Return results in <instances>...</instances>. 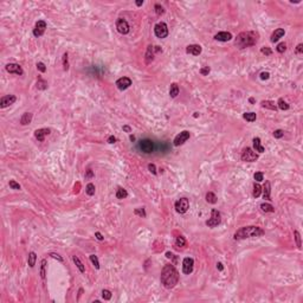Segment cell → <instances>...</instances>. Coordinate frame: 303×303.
Wrapping results in <instances>:
<instances>
[{"instance_id": "1", "label": "cell", "mask_w": 303, "mask_h": 303, "mask_svg": "<svg viewBox=\"0 0 303 303\" xmlns=\"http://www.w3.org/2000/svg\"><path fill=\"white\" fill-rule=\"evenodd\" d=\"M161 283L166 289H172L178 284L179 281V272L175 269L174 265L172 264H167L165 265L162 271H161Z\"/></svg>"}, {"instance_id": "2", "label": "cell", "mask_w": 303, "mask_h": 303, "mask_svg": "<svg viewBox=\"0 0 303 303\" xmlns=\"http://www.w3.org/2000/svg\"><path fill=\"white\" fill-rule=\"evenodd\" d=\"M258 39H259V35L256 31L240 32L235 39V45L239 49H245L249 46H253L258 42Z\"/></svg>"}, {"instance_id": "3", "label": "cell", "mask_w": 303, "mask_h": 303, "mask_svg": "<svg viewBox=\"0 0 303 303\" xmlns=\"http://www.w3.org/2000/svg\"><path fill=\"white\" fill-rule=\"evenodd\" d=\"M263 235H264V231L258 226H244L236 231L233 238L236 240H241V239H246V238L261 237Z\"/></svg>"}, {"instance_id": "4", "label": "cell", "mask_w": 303, "mask_h": 303, "mask_svg": "<svg viewBox=\"0 0 303 303\" xmlns=\"http://www.w3.org/2000/svg\"><path fill=\"white\" fill-rule=\"evenodd\" d=\"M154 148H155L154 142L152 141V140H149V139H145V140H141V141L139 142V149L142 152V153H145V154L153 153Z\"/></svg>"}, {"instance_id": "5", "label": "cell", "mask_w": 303, "mask_h": 303, "mask_svg": "<svg viewBox=\"0 0 303 303\" xmlns=\"http://www.w3.org/2000/svg\"><path fill=\"white\" fill-rule=\"evenodd\" d=\"M154 33L158 38L160 39H163L168 36V27H167V24L166 23H158L155 26H154Z\"/></svg>"}, {"instance_id": "6", "label": "cell", "mask_w": 303, "mask_h": 303, "mask_svg": "<svg viewBox=\"0 0 303 303\" xmlns=\"http://www.w3.org/2000/svg\"><path fill=\"white\" fill-rule=\"evenodd\" d=\"M221 221V216H220V212L217 211L216 208H213L211 211V218L208 220H206V225L208 227H216L220 224Z\"/></svg>"}, {"instance_id": "7", "label": "cell", "mask_w": 303, "mask_h": 303, "mask_svg": "<svg viewBox=\"0 0 303 303\" xmlns=\"http://www.w3.org/2000/svg\"><path fill=\"white\" fill-rule=\"evenodd\" d=\"M257 159H258V154L250 147H246L243 150V153H241V160L245 161V162H253Z\"/></svg>"}, {"instance_id": "8", "label": "cell", "mask_w": 303, "mask_h": 303, "mask_svg": "<svg viewBox=\"0 0 303 303\" xmlns=\"http://www.w3.org/2000/svg\"><path fill=\"white\" fill-rule=\"evenodd\" d=\"M175 210L178 213H186L190 208V203L187 198H180L176 203H175Z\"/></svg>"}, {"instance_id": "9", "label": "cell", "mask_w": 303, "mask_h": 303, "mask_svg": "<svg viewBox=\"0 0 303 303\" xmlns=\"http://www.w3.org/2000/svg\"><path fill=\"white\" fill-rule=\"evenodd\" d=\"M190 136H191V134H190V131L188 130H184V131H181L180 134H178L175 138H174V141H173V143H174V146H181V145H184L188 139H190Z\"/></svg>"}, {"instance_id": "10", "label": "cell", "mask_w": 303, "mask_h": 303, "mask_svg": "<svg viewBox=\"0 0 303 303\" xmlns=\"http://www.w3.org/2000/svg\"><path fill=\"white\" fill-rule=\"evenodd\" d=\"M116 28H117V31H118L121 35H127V33L129 32V30H130L128 21L125 20V19H122V18L117 19V21H116Z\"/></svg>"}, {"instance_id": "11", "label": "cell", "mask_w": 303, "mask_h": 303, "mask_svg": "<svg viewBox=\"0 0 303 303\" xmlns=\"http://www.w3.org/2000/svg\"><path fill=\"white\" fill-rule=\"evenodd\" d=\"M194 268V261L191 257H186V258L183 261V272L185 275H190L191 272L193 271Z\"/></svg>"}, {"instance_id": "12", "label": "cell", "mask_w": 303, "mask_h": 303, "mask_svg": "<svg viewBox=\"0 0 303 303\" xmlns=\"http://www.w3.org/2000/svg\"><path fill=\"white\" fill-rule=\"evenodd\" d=\"M45 30H46V23H45L44 20H38L36 23L35 28H33V36L37 37V38L43 36L44 32H45Z\"/></svg>"}, {"instance_id": "13", "label": "cell", "mask_w": 303, "mask_h": 303, "mask_svg": "<svg viewBox=\"0 0 303 303\" xmlns=\"http://www.w3.org/2000/svg\"><path fill=\"white\" fill-rule=\"evenodd\" d=\"M5 69H6V71L10 72V73H16V75H19V76L24 75L23 68H21L19 64H16V63H10V64H7V65L5 66Z\"/></svg>"}, {"instance_id": "14", "label": "cell", "mask_w": 303, "mask_h": 303, "mask_svg": "<svg viewBox=\"0 0 303 303\" xmlns=\"http://www.w3.org/2000/svg\"><path fill=\"white\" fill-rule=\"evenodd\" d=\"M17 101V97L14 95H6V96H3L1 100H0V108H6L8 105L13 104L14 102Z\"/></svg>"}, {"instance_id": "15", "label": "cell", "mask_w": 303, "mask_h": 303, "mask_svg": "<svg viewBox=\"0 0 303 303\" xmlns=\"http://www.w3.org/2000/svg\"><path fill=\"white\" fill-rule=\"evenodd\" d=\"M116 86H117V89H120V90H126V89H128L130 85H131V80L129 78V77H121V78H118L117 81H116Z\"/></svg>"}, {"instance_id": "16", "label": "cell", "mask_w": 303, "mask_h": 303, "mask_svg": "<svg viewBox=\"0 0 303 303\" xmlns=\"http://www.w3.org/2000/svg\"><path fill=\"white\" fill-rule=\"evenodd\" d=\"M51 133V130L49 129V128H42V129H37L36 131H35V138L39 141V142H43L44 141V139H45V136L46 135H49Z\"/></svg>"}, {"instance_id": "17", "label": "cell", "mask_w": 303, "mask_h": 303, "mask_svg": "<svg viewBox=\"0 0 303 303\" xmlns=\"http://www.w3.org/2000/svg\"><path fill=\"white\" fill-rule=\"evenodd\" d=\"M201 51H203V49L198 44H192L186 48V52L190 55H193V56H199L201 53Z\"/></svg>"}, {"instance_id": "18", "label": "cell", "mask_w": 303, "mask_h": 303, "mask_svg": "<svg viewBox=\"0 0 303 303\" xmlns=\"http://www.w3.org/2000/svg\"><path fill=\"white\" fill-rule=\"evenodd\" d=\"M214 39L218 42H229L232 39V35L230 32H219L214 36Z\"/></svg>"}, {"instance_id": "19", "label": "cell", "mask_w": 303, "mask_h": 303, "mask_svg": "<svg viewBox=\"0 0 303 303\" xmlns=\"http://www.w3.org/2000/svg\"><path fill=\"white\" fill-rule=\"evenodd\" d=\"M284 35H285V31H284L283 28H277V30H275V32L271 35L270 40H271L272 43H276V42H278Z\"/></svg>"}, {"instance_id": "20", "label": "cell", "mask_w": 303, "mask_h": 303, "mask_svg": "<svg viewBox=\"0 0 303 303\" xmlns=\"http://www.w3.org/2000/svg\"><path fill=\"white\" fill-rule=\"evenodd\" d=\"M262 191H263V198L265 200H271V196H270V192H271V187H270V183L266 181L265 185L262 187Z\"/></svg>"}, {"instance_id": "21", "label": "cell", "mask_w": 303, "mask_h": 303, "mask_svg": "<svg viewBox=\"0 0 303 303\" xmlns=\"http://www.w3.org/2000/svg\"><path fill=\"white\" fill-rule=\"evenodd\" d=\"M32 114L31 113H24L23 116L20 117V125L21 126H26V125H30L32 121Z\"/></svg>"}, {"instance_id": "22", "label": "cell", "mask_w": 303, "mask_h": 303, "mask_svg": "<svg viewBox=\"0 0 303 303\" xmlns=\"http://www.w3.org/2000/svg\"><path fill=\"white\" fill-rule=\"evenodd\" d=\"M252 142H253V148H255L256 152H258V153H264V152H265V148L262 146V143H261V139H259V138H255Z\"/></svg>"}, {"instance_id": "23", "label": "cell", "mask_w": 303, "mask_h": 303, "mask_svg": "<svg viewBox=\"0 0 303 303\" xmlns=\"http://www.w3.org/2000/svg\"><path fill=\"white\" fill-rule=\"evenodd\" d=\"M153 51H154V46L149 45L148 49H147V52H146V63H147V64H149V63L153 62V59H154V53H153Z\"/></svg>"}, {"instance_id": "24", "label": "cell", "mask_w": 303, "mask_h": 303, "mask_svg": "<svg viewBox=\"0 0 303 303\" xmlns=\"http://www.w3.org/2000/svg\"><path fill=\"white\" fill-rule=\"evenodd\" d=\"M262 107L263 108H266V109H270V110H277V104H275V102L272 101H262L261 102Z\"/></svg>"}, {"instance_id": "25", "label": "cell", "mask_w": 303, "mask_h": 303, "mask_svg": "<svg viewBox=\"0 0 303 303\" xmlns=\"http://www.w3.org/2000/svg\"><path fill=\"white\" fill-rule=\"evenodd\" d=\"M178 95H179V86L176 83H172L171 88H169V96L172 98H175Z\"/></svg>"}, {"instance_id": "26", "label": "cell", "mask_w": 303, "mask_h": 303, "mask_svg": "<svg viewBox=\"0 0 303 303\" xmlns=\"http://www.w3.org/2000/svg\"><path fill=\"white\" fill-rule=\"evenodd\" d=\"M72 261H73V263L76 264V266L78 268V270L82 272V274H84V272H85V268H84L83 263L80 261L78 257H77V256H72Z\"/></svg>"}, {"instance_id": "27", "label": "cell", "mask_w": 303, "mask_h": 303, "mask_svg": "<svg viewBox=\"0 0 303 303\" xmlns=\"http://www.w3.org/2000/svg\"><path fill=\"white\" fill-rule=\"evenodd\" d=\"M36 261H37V255L36 252H30L28 253V258H27V262H28V265L30 268H33L36 265Z\"/></svg>"}, {"instance_id": "28", "label": "cell", "mask_w": 303, "mask_h": 303, "mask_svg": "<svg viewBox=\"0 0 303 303\" xmlns=\"http://www.w3.org/2000/svg\"><path fill=\"white\" fill-rule=\"evenodd\" d=\"M206 201H207L208 204H217L218 198H217V195H216L213 192H208V193L206 194Z\"/></svg>"}, {"instance_id": "29", "label": "cell", "mask_w": 303, "mask_h": 303, "mask_svg": "<svg viewBox=\"0 0 303 303\" xmlns=\"http://www.w3.org/2000/svg\"><path fill=\"white\" fill-rule=\"evenodd\" d=\"M127 196H128V192H127L125 188L120 187V188L116 191V198H117V199H125V198H127Z\"/></svg>"}, {"instance_id": "30", "label": "cell", "mask_w": 303, "mask_h": 303, "mask_svg": "<svg viewBox=\"0 0 303 303\" xmlns=\"http://www.w3.org/2000/svg\"><path fill=\"white\" fill-rule=\"evenodd\" d=\"M289 107H290V105L288 104L283 98H279V100H278V102H277V108H278V109H281V110H288V109H289Z\"/></svg>"}, {"instance_id": "31", "label": "cell", "mask_w": 303, "mask_h": 303, "mask_svg": "<svg viewBox=\"0 0 303 303\" xmlns=\"http://www.w3.org/2000/svg\"><path fill=\"white\" fill-rule=\"evenodd\" d=\"M261 193H262V186L258 184V183H255L253 184V196L255 198H258V196L261 195Z\"/></svg>"}, {"instance_id": "32", "label": "cell", "mask_w": 303, "mask_h": 303, "mask_svg": "<svg viewBox=\"0 0 303 303\" xmlns=\"http://www.w3.org/2000/svg\"><path fill=\"white\" fill-rule=\"evenodd\" d=\"M46 88H48V82L45 80H43V78H38V81H37V89L45 90Z\"/></svg>"}, {"instance_id": "33", "label": "cell", "mask_w": 303, "mask_h": 303, "mask_svg": "<svg viewBox=\"0 0 303 303\" xmlns=\"http://www.w3.org/2000/svg\"><path fill=\"white\" fill-rule=\"evenodd\" d=\"M261 210L263 212H275V207L271 204H261Z\"/></svg>"}, {"instance_id": "34", "label": "cell", "mask_w": 303, "mask_h": 303, "mask_svg": "<svg viewBox=\"0 0 303 303\" xmlns=\"http://www.w3.org/2000/svg\"><path fill=\"white\" fill-rule=\"evenodd\" d=\"M95 191H96V188H95V185H94V184L90 183V184L86 185V187H85V192H86L88 195H90V196L94 195V194H95Z\"/></svg>"}, {"instance_id": "35", "label": "cell", "mask_w": 303, "mask_h": 303, "mask_svg": "<svg viewBox=\"0 0 303 303\" xmlns=\"http://www.w3.org/2000/svg\"><path fill=\"white\" fill-rule=\"evenodd\" d=\"M62 62H63V69H64L65 71H68V70H69V55H68V52H65V53L63 55Z\"/></svg>"}, {"instance_id": "36", "label": "cell", "mask_w": 303, "mask_h": 303, "mask_svg": "<svg viewBox=\"0 0 303 303\" xmlns=\"http://www.w3.org/2000/svg\"><path fill=\"white\" fill-rule=\"evenodd\" d=\"M243 117H244V120L249 121V122H253V121H256V118H257L255 113H245L243 115Z\"/></svg>"}, {"instance_id": "37", "label": "cell", "mask_w": 303, "mask_h": 303, "mask_svg": "<svg viewBox=\"0 0 303 303\" xmlns=\"http://www.w3.org/2000/svg\"><path fill=\"white\" fill-rule=\"evenodd\" d=\"M175 244H176V246H181V248H184V246H186V239H185L183 236H179V237H176Z\"/></svg>"}, {"instance_id": "38", "label": "cell", "mask_w": 303, "mask_h": 303, "mask_svg": "<svg viewBox=\"0 0 303 303\" xmlns=\"http://www.w3.org/2000/svg\"><path fill=\"white\" fill-rule=\"evenodd\" d=\"M294 236H295V241L298 249H302V243H301V235L298 231H294Z\"/></svg>"}, {"instance_id": "39", "label": "cell", "mask_w": 303, "mask_h": 303, "mask_svg": "<svg viewBox=\"0 0 303 303\" xmlns=\"http://www.w3.org/2000/svg\"><path fill=\"white\" fill-rule=\"evenodd\" d=\"M90 261H91L93 265H94L96 269H100V262H98L97 256H95V255H90Z\"/></svg>"}, {"instance_id": "40", "label": "cell", "mask_w": 303, "mask_h": 303, "mask_svg": "<svg viewBox=\"0 0 303 303\" xmlns=\"http://www.w3.org/2000/svg\"><path fill=\"white\" fill-rule=\"evenodd\" d=\"M253 178H255V180L257 181V183H261V181L264 180V174L262 172H256L253 174Z\"/></svg>"}, {"instance_id": "41", "label": "cell", "mask_w": 303, "mask_h": 303, "mask_svg": "<svg viewBox=\"0 0 303 303\" xmlns=\"http://www.w3.org/2000/svg\"><path fill=\"white\" fill-rule=\"evenodd\" d=\"M45 266H46V259H42V266H40V276L44 279L45 278Z\"/></svg>"}, {"instance_id": "42", "label": "cell", "mask_w": 303, "mask_h": 303, "mask_svg": "<svg viewBox=\"0 0 303 303\" xmlns=\"http://www.w3.org/2000/svg\"><path fill=\"white\" fill-rule=\"evenodd\" d=\"M102 297L105 301H109L111 298V293L109 290H107V289H104V290H102Z\"/></svg>"}, {"instance_id": "43", "label": "cell", "mask_w": 303, "mask_h": 303, "mask_svg": "<svg viewBox=\"0 0 303 303\" xmlns=\"http://www.w3.org/2000/svg\"><path fill=\"white\" fill-rule=\"evenodd\" d=\"M154 8H155V13L158 14V16H162V14L165 13L163 7H162L161 5H159V4H156V5L154 6Z\"/></svg>"}, {"instance_id": "44", "label": "cell", "mask_w": 303, "mask_h": 303, "mask_svg": "<svg viewBox=\"0 0 303 303\" xmlns=\"http://www.w3.org/2000/svg\"><path fill=\"white\" fill-rule=\"evenodd\" d=\"M10 187L12 190H17V191L20 190V185L17 183V181H14V180H10Z\"/></svg>"}, {"instance_id": "45", "label": "cell", "mask_w": 303, "mask_h": 303, "mask_svg": "<svg viewBox=\"0 0 303 303\" xmlns=\"http://www.w3.org/2000/svg\"><path fill=\"white\" fill-rule=\"evenodd\" d=\"M276 50H277L279 53H283V52L286 50V44H285V43H279V44L277 45Z\"/></svg>"}, {"instance_id": "46", "label": "cell", "mask_w": 303, "mask_h": 303, "mask_svg": "<svg viewBox=\"0 0 303 303\" xmlns=\"http://www.w3.org/2000/svg\"><path fill=\"white\" fill-rule=\"evenodd\" d=\"M134 213H135V214H138V216H140V217H142V218L146 217V212H145V208H143V207H141V208H136V210L134 211Z\"/></svg>"}, {"instance_id": "47", "label": "cell", "mask_w": 303, "mask_h": 303, "mask_svg": "<svg viewBox=\"0 0 303 303\" xmlns=\"http://www.w3.org/2000/svg\"><path fill=\"white\" fill-rule=\"evenodd\" d=\"M261 52H262L263 55H265V56H270V55L272 53L271 49H270V48H268V46H263V48L261 49Z\"/></svg>"}, {"instance_id": "48", "label": "cell", "mask_w": 303, "mask_h": 303, "mask_svg": "<svg viewBox=\"0 0 303 303\" xmlns=\"http://www.w3.org/2000/svg\"><path fill=\"white\" fill-rule=\"evenodd\" d=\"M283 135H284V131H283L282 129H277V130L274 131V136H275L276 139H281V138H283Z\"/></svg>"}, {"instance_id": "49", "label": "cell", "mask_w": 303, "mask_h": 303, "mask_svg": "<svg viewBox=\"0 0 303 303\" xmlns=\"http://www.w3.org/2000/svg\"><path fill=\"white\" fill-rule=\"evenodd\" d=\"M37 69H38L40 72H45V71H46V66H45V64L42 63V62L37 63Z\"/></svg>"}, {"instance_id": "50", "label": "cell", "mask_w": 303, "mask_h": 303, "mask_svg": "<svg viewBox=\"0 0 303 303\" xmlns=\"http://www.w3.org/2000/svg\"><path fill=\"white\" fill-rule=\"evenodd\" d=\"M148 169H149V172L152 173V174H156V167H155V165L154 163H149L148 165Z\"/></svg>"}, {"instance_id": "51", "label": "cell", "mask_w": 303, "mask_h": 303, "mask_svg": "<svg viewBox=\"0 0 303 303\" xmlns=\"http://www.w3.org/2000/svg\"><path fill=\"white\" fill-rule=\"evenodd\" d=\"M200 73H201L203 76L208 75V73H210V68H208V66H204V68H201V69H200Z\"/></svg>"}, {"instance_id": "52", "label": "cell", "mask_w": 303, "mask_h": 303, "mask_svg": "<svg viewBox=\"0 0 303 303\" xmlns=\"http://www.w3.org/2000/svg\"><path fill=\"white\" fill-rule=\"evenodd\" d=\"M94 176V172L91 171V169H88L86 171V173H85V179L88 180V179H91Z\"/></svg>"}, {"instance_id": "53", "label": "cell", "mask_w": 303, "mask_h": 303, "mask_svg": "<svg viewBox=\"0 0 303 303\" xmlns=\"http://www.w3.org/2000/svg\"><path fill=\"white\" fill-rule=\"evenodd\" d=\"M269 77H270V73L266 72V71L261 73V80H263V81H264V80H269Z\"/></svg>"}, {"instance_id": "54", "label": "cell", "mask_w": 303, "mask_h": 303, "mask_svg": "<svg viewBox=\"0 0 303 303\" xmlns=\"http://www.w3.org/2000/svg\"><path fill=\"white\" fill-rule=\"evenodd\" d=\"M303 52V44H298L297 48H296V53L297 55H301Z\"/></svg>"}, {"instance_id": "55", "label": "cell", "mask_w": 303, "mask_h": 303, "mask_svg": "<svg viewBox=\"0 0 303 303\" xmlns=\"http://www.w3.org/2000/svg\"><path fill=\"white\" fill-rule=\"evenodd\" d=\"M50 256L52 257V258H56V259H58L59 262H63V258H62V257H60L59 255H57V253H51Z\"/></svg>"}, {"instance_id": "56", "label": "cell", "mask_w": 303, "mask_h": 303, "mask_svg": "<svg viewBox=\"0 0 303 303\" xmlns=\"http://www.w3.org/2000/svg\"><path fill=\"white\" fill-rule=\"evenodd\" d=\"M116 142V138L114 135H111V136H109V139H108V143H115Z\"/></svg>"}, {"instance_id": "57", "label": "cell", "mask_w": 303, "mask_h": 303, "mask_svg": "<svg viewBox=\"0 0 303 303\" xmlns=\"http://www.w3.org/2000/svg\"><path fill=\"white\" fill-rule=\"evenodd\" d=\"M95 236H96V238H97L98 240H103V239H104V237L102 236V233H101V232H96V233H95Z\"/></svg>"}, {"instance_id": "58", "label": "cell", "mask_w": 303, "mask_h": 303, "mask_svg": "<svg viewBox=\"0 0 303 303\" xmlns=\"http://www.w3.org/2000/svg\"><path fill=\"white\" fill-rule=\"evenodd\" d=\"M166 257H167L168 259H172L173 257H174V255H173L172 252H166Z\"/></svg>"}, {"instance_id": "59", "label": "cell", "mask_w": 303, "mask_h": 303, "mask_svg": "<svg viewBox=\"0 0 303 303\" xmlns=\"http://www.w3.org/2000/svg\"><path fill=\"white\" fill-rule=\"evenodd\" d=\"M123 130L127 131V133H130V131H131V128H130L129 126H123Z\"/></svg>"}, {"instance_id": "60", "label": "cell", "mask_w": 303, "mask_h": 303, "mask_svg": "<svg viewBox=\"0 0 303 303\" xmlns=\"http://www.w3.org/2000/svg\"><path fill=\"white\" fill-rule=\"evenodd\" d=\"M217 269H218L219 271H223V270H224V266H223V264H221V263H217Z\"/></svg>"}, {"instance_id": "61", "label": "cell", "mask_w": 303, "mask_h": 303, "mask_svg": "<svg viewBox=\"0 0 303 303\" xmlns=\"http://www.w3.org/2000/svg\"><path fill=\"white\" fill-rule=\"evenodd\" d=\"M135 4H136V6H142L143 5V0H138Z\"/></svg>"}, {"instance_id": "62", "label": "cell", "mask_w": 303, "mask_h": 303, "mask_svg": "<svg viewBox=\"0 0 303 303\" xmlns=\"http://www.w3.org/2000/svg\"><path fill=\"white\" fill-rule=\"evenodd\" d=\"M130 141H135V136L134 135H130Z\"/></svg>"}, {"instance_id": "63", "label": "cell", "mask_w": 303, "mask_h": 303, "mask_svg": "<svg viewBox=\"0 0 303 303\" xmlns=\"http://www.w3.org/2000/svg\"><path fill=\"white\" fill-rule=\"evenodd\" d=\"M249 101H250V103H255V98H252V97H251Z\"/></svg>"}, {"instance_id": "64", "label": "cell", "mask_w": 303, "mask_h": 303, "mask_svg": "<svg viewBox=\"0 0 303 303\" xmlns=\"http://www.w3.org/2000/svg\"><path fill=\"white\" fill-rule=\"evenodd\" d=\"M193 116H194V117H198V116H199V114H198V113H194V115H193Z\"/></svg>"}]
</instances>
